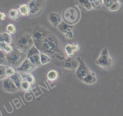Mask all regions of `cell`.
<instances>
[{
    "label": "cell",
    "instance_id": "6da1fadb",
    "mask_svg": "<svg viewBox=\"0 0 123 116\" xmlns=\"http://www.w3.org/2000/svg\"><path fill=\"white\" fill-rule=\"evenodd\" d=\"M42 51L50 54H57L60 51L59 42L54 36L49 35L43 42L39 48Z\"/></svg>",
    "mask_w": 123,
    "mask_h": 116
},
{
    "label": "cell",
    "instance_id": "7a4b0ae2",
    "mask_svg": "<svg viewBox=\"0 0 123 116\" xmlns=\"http://www.w3.org/2000/svg\"><path fill=\"white\" fill-rule=\"evenodd\" d=\"M27 53L16 48L11 53L6 54L8 62L12 66L17 68L19 67L27 58Z\"/></svg>",
    "mask_w": 123,
    "mask_h": 116
},
{
    "label": "cell",
    "instance_id": "3957f363",
    "mask_svg": "<svg viewBox=\"0 0 123 116\" xmlns=\"http://www.w3.org/2000/svg\"><path fill=\"white\" fill-rule=\"evenodd\" d=\"M34 41L31 34L26 33L20 35L16 39V48L27 53L28 50L33 45Z\"/></svg>",
    "mask_w": 123,
    "mask_h": 116
},
{
    "label": "cell",
    "instance_id": "277c9868",
    "mask_svg": "<svg viewBox=\"0 0 123 116\" xmlns=\"http://www.w3.org/2000/svg\"><path fill=\"white\" fill-rule=\"evenodd\" d=\"M62 19L68 24H74L80 18V12L75 7H70L65 9L62 14Z\"/></svg>",
    "mask_w": 123,
    "mask_h": 116
},
{
    "label": "cell",
    "instance_id": "5b68a950",
    "mask_svg": "<svg viewBox=\"0 0 123 116\" xmlns=\"http://www.w3.org/2000/svg\"><path fill=\"white\" fill-rule=\"evenodd\" d=\"M113 59L109 55L107 48H104L96 61V64L105 69H110L113 64Z\"/></svg>",
    "mask_w": 123,
    "mask_h": 116
},
{
    "label": "cell",
    "instance_id": "8992f818",
    "mask_svg": "<svg viewBox=\"0 0 123 116\" xmlns=\"http://www.w3.org/2000/svg\"><path fill=\"white\" fill-rule=\"evenodd\" d=\"M31 34L34 43L38 48H40L44 40L49 35V32L46 29L39 28L33 31Z\"/></svg>",
    "mask_w": 123,
    "mask_h": 116
},
{
    "label": "cell",
    "instance_id": "52a82bcc",
    "mask_svg": "<svg viewBox=\"0 0 123 116\" xmlns=\"http://www.w3.org/2000/svg\"><path fill=\"white\" fill-rule=\"evenodd\" d=\"M27 58L37 66L42 65L40 60V53L38 48L34 45L28 50Z\"/></svg>",
    "mask_w": 123,
    "mask_h": 116
},
{
    "label": "cell",
    "instance_id": "ba28073f",
    "mask_svg": "<svg viewBox=\"0 0 123 116\" xmlns=\"http://www.w3.org/2000/svg\"><path fill=\"white\" fill-rule=\"evenodd\" d=\"M78 59L79 61V65L76 71V76L78 79L82 81L91 71L89 69L87 65L82 59L78 57Z\"/></svg>",
    "mask_w": 123,
    "mask_h": 116
},
{
    "label": "cell",
    "instance_id": "9c48e42d",
    "mask_svg": "<svg viewBox=\"0 0 123 116\" xmlns=\"http://www.w3.org/2000/svg\"><path fill=\"white\" fill-rule=\"evenodd\" d=\"M44 4L43 0H30L28 5L30 10L31 14L35 15L38 13L43 8Z\"/></svg>",
    "mask_w": 123,
    "mask_h": 116
},
{
    "label": "cell",
    "instance_id": "30bf717a",
    "mask_svg": "<svg viewBox=\"0 0 123 116\" xmlns=\"http://www.w3.org/2000/svg\"><path fill=\"white\" fill-rule=\"evenodd\" d=\"M37 66L32 63L29 59L26 58L22 64L18 67L16 68L17 71L24 72L25 73H29L35 69Z\"/></svg>",
    "mask_w": 123,
    "mask_h": 116
},
{
    "label": "cell",
    "instance_id": "8fae6325",
    "mask_svg": "<svg viewBox=\"0 0 123 116\" xmlns=\"http://www.w3.org/2000/svg\"><path fill=\"white\" fill-rule=\"evenodd\" d=\"M2 86L3 89L9 93H15L19 90L10 77H7L4 79L3 81Z\"/></svg>",
    "mask_w": 123,
    "mask_h": 116
},
{
    "label": "cell",
    "instance_id": "7c38bea8",
    "mask_svg": "<svg viewBox=\"0 0 123 116\" xmlns=\"http://www.w3.org/2000/svg\"><path fill=\"white\" fill-rule=\"evenodd\" d=\"M48 20L49 22L55 27H57L62 21V19L60 15L55 12H51L49 14Z\"/></svg>",
    "mask_w": 123,
    "mask_h": 116
},
{
    "label": "cell",
    "instance_id": "4fadbf2b",
    "mask_svg": "<svg viewBox=\"0 0 123 116\" xmlns=\"http://www.w3.org/2000/svg\"><path fill=\"white\" fill-rule=\"evenodd\" d=\"M62 65L66 69H73L76 67L77 63L73 58L69 57L65 60L64 62H63Z\"/></svg>",
    "mask_w": 123,
    "mask_h": 116
},
{
    "label": "cell",
    "instance_id": "5bb4252c",
    "mask_svg": "<svg viewBox=\"0 0 123 116\" xmlns=\"http://www.w3.org/2000/svg\"><path fill=\"white\" fill-rule=\"evenodd\" d=\"M10 77L13 81L14 84H16L18 88L19 89H21V85L22 82L24 80V79H23V77L21 75V74L19 73L16 72L13 75L10 76Z\"/></svg>",
    "mask_w": 123,
    "mask_h": 116
},
{
    "label": "cell",
    "instance_id": "9a60e30c",
    "mask_svg": "<svg viewBox=\"0 0 123 116\" xmlns=\"http://www.w3.org/2000/svg\"><path fill=\"white\" fill-rule=\"evenodd\" d=\"M82 81L84 83L88 84H94L97 81L96 75L94 72H92L91 71L87 75V76L83 79Z\"/></svg>",
    "mask_w": 123,
    "mask_h": 116
},
{
    "label": "cell",
    "instance_id": "2e32d148",
    "mask_svg": "<svg viewBox=\"0 0 123 116\" xmlns=\"http://www.w3.org/2000/svg\"><path fill=\"white\" fill-rule=\"evenodd\" d=\"M18 11L20 14L24 16H29L31 14L30 10L28 4H23L20 5L18 7Z\"/></svg>",
    "mask_w": 123,
    "mask_h": 116
},
{
    "label": "cell",
    "instance_id": "e0dca14e",
    "mask_svg": "<svg viewBox=\"0 0 123 116\" xmlns=\"http://www.w3.org/2000/svg\"><path fill=\"white\" fill-rule=\"evenodd\" d=\"M76 2L81 8L87 11H90L93 8L89 0H76Z\"/></svg>",
    "mask_w": 123,
    "mask_h": 116
},
{
    "label": "cell",
    "instance_id": "ac0fdd59",
    "mask_svg": "<svg viewBox=\"0 0 123 116\" xmlns=\"http://www.w3.org/2000/svg\"><path fill=\"white\" fill-rule=\"evenodd\" d=\"M0 50L4 52L6 54L11 53L14 50L12 46L4 42H0Z\"/></svg>",
    "mask_w": 123,
    "mask_h": 116
},
{
    "label": "cell",
    "instance_id": "d6986e66",
    "mask_svg": "<svg viewBox=\"0 0 123 116\" xmlns=\"http://www.w3.org/2000/svg\"><path fill=\"white\" fill-rule=\"evenodd\" d=\"M58 28L61 32L65 33L68 31L72 30L73 29V26L69 25V24H68V23L65 21H62V22L58 25Z\"/></svg>",
    "mask_w": 123,
    "mask_h": 116
},
{
    "label": "cell",
    "instance_id": "ffe728a7",
    "mask_svg": "<svg viewBox=\"0 0 123 116\" xmlns=\"http://www.w3.org/2000/svg\"><path fill=\"white\" fill-rule=\"evenodd\" d=\"M47 77L49 80L50 81H54L56 80L59 77L58 72L54 69L51 70L47 73Z\"/></svg>",
    "mask_w": 123,
    "mask_h": 116
},
{
    "label": "cell",
    "instance_id": "44dd1931",
    "mask_svg": "<svg viewBox=\"0 0 123 116\" xmlns=\"http://www.w3.org/2000/svg\"><path fill=\"white\" fill-rule=\"evenodd\" d=\"M12 41V36L8 32H3L0 34V42H4L7 43L11 44Z\"/></svg>",
    "mask_w": 123,
    "mask_h": 116
},
{
    "label": "cell",
    "instance_id": "7402d4cb",
    "mask_svg": "<svg viewBox=\"0 0 123 116\" xmlns=\"http://www.w3.org/2000/svg\"><path fill=\"white\" fill-rule=\"evenodd\" d=\"M19 11L18 10L15 9H12L10 10L8 12V16L10 19L12 20H16L19 16Z\"/></svg>",
    "mask_w": 123,
    "mask_h": 116
},
{
    "label": "cell",
    "instance_id": "603a6c76",
    "mask_svg": "<svg viewBox=\"0 0 123 116\" xmlns=\"http://www.w3.org/2000/svg\"><path fill=\"white\" fill-rule=\"evenodd\" d=\"M23 79L24 80L27 81L31 84H33L36 83V79L35 76L31 74L27 73L23 76Z\"/></svg>",
    "mask_w": 123,
    "mask_h": 116
},
{
    "label": "cell",
    "instance_id": "cb8c5ba5",
    "mask_svg": "<svg viewBox=\"0 0 123 116\" xmlns=\"http://www.w3.org/2000/svg\"><path fill=\"white\" fill-rule=\"evenodd\" d=\"M64 50L66 54L68 56H72L74 54V51L73 48L72 44L70 43H66L64 46Z\"/></svg>",
    "mask_w": 123,
    "mask_h": 116
},
{
    "label": "cell",
    "instance_id": "d4e9b609",
    "mask_svg": "<svg viewBox=\"0 0 123 116\" xmlns=\"http://www.w3.org/2000/svg\"><path fill=\"white\" fill-rule=\"evenodd\" d=\"M93 8L100 9L103 6V0H89Z\"/></svg>",
    "mask_w": 123,
    "mask_h": 116
},
{
    "label": "cell",
    "instance_id": "484cf974",
    "mask_svg": "<svg viewBox=\"0 0 123 116\" xmlns=\"http://www.w3.org/2000/svg\"><path fill=\"white\" fill-rule=\"evenodd\" d=\"M40 60L41 64L44 65L50 62L51 61V59L47 54L43 53H40Z\"/></svg>",
    "mask_w": 123,
    "mask_h": 116
},
{
    "label": "cell",
    "instance_id": "4316f807",
    "mask_svg": "<svg viewBox=\"0 0 123 116\" xmlns=\"http://www.w3.org/2000/svg\"><path fill=\"white\" fill-rule=\"evenodd\" d=\"M21 88L24 91H29L31 89V84L25 80H23L21 85Z\"/></svg>",
    "mask_w": 123,
    "mask_h": 116
},
{
    "label": "cell",
    "instance_id": "83f0119b",
    "mask_svg": "<svg viewBox=\"0 0 123 116\" xmlns=\"http://www.w3.org/2000/svg\"><path fill=\"white\" fill-rule=\"evenodd\" d=\"M6 30L7 32L10 34H12L15 33L16 31V28L15 26L12 23H10L8 24L6 27Z\"/></svg>",
    "mask_w": 123,
    "mask_h": 116
},
{
    "label": "cell",
    "instance_id": "f1b7e54d",
    "mask_svg": "<svg viewBox=\"0 0 123 116\" xmlns=\"http://www.w3.org/2000/svg\"><path fill=\"white\" fill-rule=\"evenodd\" d=\"M121 3L119 1H117L112 4L108 9V10L111 11H118L121 7Z\"/></svg>",
    "mask_w": 123,
    "mask_h": 116
},
{
    "label": "cell",
    "instance_id": "f546056e",
    "mask_svg": "<svg viewBox=\"0 0 123 116\" xmlns=\"http://www.w3.org/2000/svg\"><path fill=\"white\" fill-rule=\"evenodd\" d=\"M6 72L7 76H11L13 75L16 73V71L14 67L13 66L8 65L6 66Z\"/></svg>",
    "mask_w": 123,
    "mask_h": 116
},
{
    "label": "cell",
    "instance_id": "4dcf8cb0",
    "mask_svg": "<svg viewBox=\"0 0 123 116\" xmlns=\"http://www.w3.org/2000/svg\"><path fill=\"white\" fill-rule=\"evenodd\" d=\"M0 64H3V65L6 64L7 62H8L7 56H6V53L1 50H0Z\"/></svg>",
    "mask_w": 123,
    "mask_h": 116
},
{
    "label": "cell",
    "instance_id": "1f68e13d",
    "mask_svg": "<svg viewBox=\"0 0 123 116\" xmlns=\"http://www.w3.org/2000/svg\"><path fill=\"white\" fill-rule=\"evenodd\" d=\"M118 0H103V6L108 10L109 7Z\"/></svg>",
    "mask_w": 123,
    "mask_h": 116
},
{
    "label": "cell",
    "instance_id": "d6a6232c",
    "mask_svg": "<svg viewBox=\"0 0 123 116\" xmlns=\"http://www.w3.org/2000/svg\"><path fill=\"white\" fill-rule=\"evenodd\" d=\"M6 66L3 64H0V80L5 78L7 76L6 72Z\"/></svg>",
    "mask_w": 123,
    "mask_h": 116
},
{
    "label": "cell",
    "instance_id": "836d02e7",
    "mask_svg": "<svg viewBox=\"0 0 123 116\" xmlns=\"http://www.w3.org/2000/svg\"><path fill=\"white\" fill-rule=\"evenodd\" d=\"M64 34H65L66 37L68 39H72L74 37V34H73V33L72 30L68 31Z\"/></svg>",
    "mask_w": 123,
    "mask_h": 116
},
{
    "label": "cell",
    "instance_id": "e575fe53",
    "mask_svg": "<svg viewBox=\"0 0 123 116\" xmlns=\"http://www.w3.org/2000/svg\"><path fill=\"white\" fill-rule=\"evenodd\" d=\"M72 46H73V50L74 52H77L80 50V46L78 44V43H77L76 42H75V43H74L73 44H72Z\"/></svg>",
    "mask_w": 123,
    "mask_h": 116
},
{
    "label": "cell",
    "instance_id": "d590c367",
    "mask_svg": "<svg viewBox=\"0 0 123 116\" xmlns=\"http://www.w3.org/2000/svg\"><path fill=\"white\" fill-rule=\"evenodd\" d=\"M0 20L3 21L6 18V15L5 12L1 11L0 12Z\"/></svg>",
    "mask_w": 123,
    "mask_h": 116
},
{
    "label": "cell",
    "instance_id": "8d00e7d4",
    "mask_svg": "<svg viewBox=\"0 0 123 116\" xmlns=\"http://www.w3.org/2000/svg\"><path fill=\"white\" fill-rule=\"evenodd\" d=\"M118 1L121 3L123 4V0H118Z\"/></svg>",
    "mask_w": 123,
    "mask_h": 116
}]
</instances>
